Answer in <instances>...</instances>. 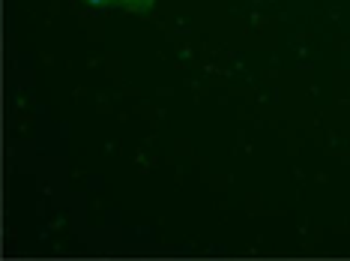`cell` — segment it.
I'll use <instances>...</instances> for the list:
<instances>
[{
    "label": "cell",
    "instance_id": "1",
    "mask_svg": "<svg viewBox=\"0 0 350 261\" xmlns=\"http://www.w3.org/2000/svg\"><path fill=\"white\" fill-rule=\"evenodd\" d=\"M117 6H123L126 12H135V15L147 12V10H144V0H117Z\"/></svg>",
    "mask_w": 350,
    "mask_h": 261
},
{
    "label": "cell",
    "instance_id": "2",
    "mask_svg": "<svg viewBox=\"0 0 350 261\" xmlns=\"http://www.w3.org/2000/svg\"><path fill=\"white\" fill-rule=\"evenodd\" d=\"M87 6H96V10H108V6H114L117 0H84Z\"/></svg>",
    "mask_w": 350,
    "mask_h": 261
},
{
    "label": "cell",
    "instance_id": "3",
    "mask_svg": "<svg viewBox=\"0 0 350 261\" xmlns=\"http://www.w3.org/2000/svg\"><path fill=\"white\" fill-rule=\"evenodd\" d=\"M153 3L156 0H144V10H153Z\"/></svg>",
    "mask_w": 350,
    "mask_h": 261
}]
</instances>
